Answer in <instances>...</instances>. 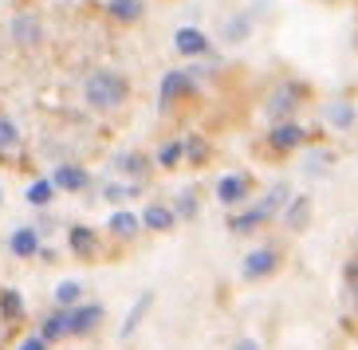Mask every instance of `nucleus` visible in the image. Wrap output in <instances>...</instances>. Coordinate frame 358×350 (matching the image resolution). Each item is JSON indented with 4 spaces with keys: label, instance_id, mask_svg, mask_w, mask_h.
<instances>
[{
    "label": "nucleus",
    "instance_id": "15",
    "mask_svg": "<svg viewBox=\"0 0 358 350\" xmlns=\"http://www.w3.org/2000/svg\"><path fill=\"white\" fill-rule=\"evenodd\" d=\"M12 252L24 256V260L36 256L40 252V233H36V228H16V233H12Z\"/></svg>",
    "mask_w": 358,
    "mask_h": 350
},
{
    "label": "nucleus",
    "instance_id": "19",
    "mask_svg": "<svg viewBox=\"0 0 358 350\" xmlns=\"http://www.w3.org/2000/svg\"><path fill=\"white\" fill-rule=\"evenodd\" d=\"M327 118H331V126L335 130H350L355 126V106L350 103H331L327 106Z\"/></svg>",
    "mask_w": 358,
    "mask_h": 350
},
{
    "label": "nucleus",
    "instance_id": "7",
    "mask_svg": "<svg viewBox=\"0 0 358 350\" xmlns=\"http://www.w3.org/2000/svg\"><path fill=\"white\" fill-rule=\"evenodd\" d=\"M173 48H178L181 55H209V52H213L209 36L201 32V28H178V36H173Z\"/></svg>",
    "mask_w": 358,
    "mask_h": 350
},
{
    "label": "nucleus",
    "instance_id": "4",
    "mask_svg": "<svg viewBox=\"0 0 358 350\" xmlns=\"http://www.w3.org/2000/svg\"><path fill=\"white\" fill-rule=\"evenodd\" d=\"M189 91H193L189 71H166V79H162V87H158V103L169 106V103H178L181 95H189Z\"/></svg>",
    "mask_w": 358,
    "mask_h": 350
},
{
    "label": "nucleus",
    "instance_id": "34",
    "mask_svg": "<svg viewBox=\"0 0 358 350\" xmlns=\"http://www.w3.org/2000/svg\"><path fill=\"white\" fill-rule=\"evenodd\" d=\"M0 201H4V189H0Z\"/></svg>",
    "mask_w": 358,
    "mask_h": 350
},
{
    "label": "nucleus",
    "instance_id": "8",
    "mask_svg": "<svg viewBox=\"0 0 358 350\" xmlns=\"http://www.w3.org/2000/svg\"><path fill=\"white\" fill-rule=\"evenodd\" d=\"M99 319H103L99 303H83V307L67 311V335H87L91 327H99Z\"/></svg>",
    "mask_w": 358,
    "mask_h": 350
},
{
    "label": "nucleus",
    "instance_id": "14",
    "mask_svg": "<svg viewBox=\"0 0 358 350\" xmlns=\"http://www.w3.org/2000/svg\"><path fill=\"white\" fill-rule=\"evenodd\" d=\"M287 201H292V189H287V185H272V189H268V197H264L256 209H260V217L268 221V217H275V212L284 209Z\"/></svg>",
    "mask_w": 358,
    "mask_h": 350
},
{
    "label": "nucleus",
    "instance_id": "25",
    "mask_svg": "<svg viewBox=\"0 0 358 350\" xmlns=\"http://www.w3.org/2000/svg\"><path fill=\"white\" fill-rule=\"evenodd\" d=\"M59 335H67V311H59L55 319H48V323H43V335H40V339L48 342V339H59Z\"/></svg>",
    "mask_w": 358,
    "mask_h": 350
},
{
    "label": "nucleus",
    "instance_id": "6",
    "mask_svg": "<svg viewBox=\"0 0 358 350\" xmlns=\"http://www.w3.org/2000/svg\"><path fill=\"white\" fill-rule=\"evenodd\" d=\"M248 193H252V181L244 177V173H224V177L217 181V197H221V205H241Z\"/></svg>",
    "mask_w": 358,
    "mask_h": 350
},
{
    "label": "nucleus",
    "instance_id": "10",
    "mask_svg": "<svg viewBox=\"0 0 358 350\" xmlns=\"http://www.w3.org/2000/svg\"><path fill=\"white\" fill-rule=\"evenodd\" d=\"M106 12H110L118 24H138L146 16V0H106Z\"/></svg>",
    "mask_w": 358,
    "mask_h": 350
},
{
    "label": "nucleus",
    "instance_id": "21",
    "mask_svg": "<svg viewBox=\"0 0 358 350\" xmlns=\"http://www.w3.org/2000/svg\"><path fill=\"white\" fill-rule=\"evenodd\" d=\"M16 146H20V130H16L12 118L0 115V150H16Z\"/></svg>",
    "mask_w": 358,
    "mask_h": 350
},
{
    "label": "nucleus",
    "instance_id": "33",
    "mask_svg": "<svg viewBox=\"0 0 358 350\" xmlns=\"http://www.w3.org/2000/svg\"><path fill=\"white\" fill-rule=\"evenodd\" d=\"M236 350H260V342H256V339H241V342H236Z\"/></svg>",
    "mask_w": 358,
    "mask_h": 350
},
{
    "label": "nucleus",
    "instance_id": "29",
    "mask_svg": "<svg viewBox=\"0 0 358 350\" xmlns=\"http://www.w3.org/2000/svg\"><path fill=\"white\" fill-rule=\"evenodd\" d=\"M181 158H185V150H181V142H169V146H162V154H158V161L166 166V170H169V166H178Z\"/></svg>",
    "mask_w": 358,
    "mask_h": 350
},
{
    "label": "nucleus",
    "instance_id": "16",
    "mask_svg": "<svg viewBox=\"0 0 358 350\" xmlns=\"http://www.w3.org/2000/svg\"><path fill=\"white\" fill-rule=\"evenodd\" d=\"M307 212H311V201H307V197H292V201L284 205V221H287V228H295V233H299V228L307 224Z\"/></svg>",
    "mask_w": 358,
    "mask_h": 350
},
{
    "label": "nucleus",
    "instance_id": "11",
    "mask_svg": "<svg viewBox=\"0 0 358 350\" xmlns=\"http://www.w3.org/2000/svg\"><path fill=\"white\" fill-rule=\"evenodd\" d=\"M303 126H295V122H275L272 126V146L275 150H299L303 146Z\"/></svg>",
    "mask_w": 358,
    "mask_h": 350
},
{
    "label": "nucleus",
    "instance_id": "12",
    "mask_svg": "<svg viewBox=\"0 0 358 350\" xmlns=\"http://www.w3.org/2000/svg\"><path fill=\"white\" fill-rule=\"evenodd\" d=\"M138 221L146 224V228H154V233H166V228H173V221H178V217H173V209H166V205H150Z\"/></svg>",
    "mask_w": 358,
    "mask_h": 350
},
{
    "label": "nucleus",
    "instance_id": "22",
    "mask_svg": "<svg viewBox=\"0 0 358 350\" xmlns=\"http://www.w3.org/2000/svg\"><path fill=\"white\" fill-rule=\"evenodd\" d=\"M52 193H55L52 181H32V185H28V201H32V205H48V201H52Z\"/></svg>",
    "mask_w": 358,
    "mask_h": 350
},
{
    "label": "nucleus",
    "instance_id": "23",
    "mask_svg": "<svg viewBox=\"0 0 358 350\" xmlns=\"http://www.w3.org/2000/svg\"><path fill=\"white\" fill-rule=\"evenodd\" d=\"M79 291H83V287H79V284H75V279H67V284H59V287H55V303H59V307H71V303H75V299H79Z\"/></svg>",
    "mask_w": 358,
    "mask_h": 350
},
{
    "label": "nucleus",
    "instance_id": "27",
    "mask_svg": "<svg viewBox=\"0 0 358 350\" xmlns=\"http://www.w3.org/2000/svg\"><path fill=\"white\" fill-rule=\"evenodd\" d=\"M0 307H4L8 319H20L24 315V299L16 296V291H0Z\"/></svg>",
    "mask_w": 358,
    "mask_h": 350
},
{
    "label": "nucleus",
    "instance_id": "31",
    "mask_svg": "<svg viewBox=\"0 0 358 350\" xmlns=\"http://www.w3.org/2000/svg\"><path fill=\"white\" fill-rule=\"evenodd\" d=\"M134 185H110V189H106V197H110V201H127V197H134Z\"/></svg>",
    "mask_w": 358,
    "mask_h": 350
},
{
    "label": "nucleus",
    "instance_id": "26",
    "mask_svg": "<svg viewBox=\"0 0 358 350\" xmlns=\"http://www.w3.org/2000/svg\"><path fill=\"white\" fill-rule=\"evenodd\" d=\"M115 166H118L122 173H130V177H142V173H146V161L138 158V154H122V158H118Z\"/></svg>",
    "mask_w": 358,
    "mask_h": 350
},
{
    "label": "nucleus",
    "instance_id": "20",
    "mask_svg": "<svg viewBox=\"0 0 358 350\" xmlns=\"http://www.w3.org/2000/svg\"><path fill=\"white\" fill-rule=\"evenodd\" d=\"M110 228H115L118 236H134L138 228H142V221H138L134 212H127V209H118L115 217H110Z\"/></svg>",
    "mask_w": 358,
    "mask_h": 350
},
{
    "label": "nucleus",
    "instance_id": "24",
    "mask_svg": "<svg viewBox=\"0 0 358 350\" xmlns=\"http://www.w3.org/2000/svg\"><path fill=\"white\" fill-rule=\"evenodd\" d=\"M181 150H185V158H189V161H205V158H209V146H205V138H197V134L181 142Z\"/></svg>",
    "mask_w": 358,
    "mask_h": 350
},
{
    "label": "nucleus",
    "instance_id": "2",
    "mask_svg": "<svg viewBox=\"0 0 358 350\" xmlns=\"http://www.w3.org/2000/svg\"><path fill=\"white\" fill-rule=\"evenodd\" d=\"M275 268H280V252L275 248H256V252L244 256L241 272H244V279H264V276H272Z\"/></svg>",
    "mask_w": 358,
    "mask_h": 350
},
{
    "label": "nucleus",
    "instance_id": "3",
    "mask_svg": "<svg viewBox=\"0 0 358 350\" xmlns=\"http://www.w3.org/2000/svg\"><path fill=\"white\" fill-rule=\"evenodd\" d=\"M12 40L20 43V48H36V43L43 40V24H40V16L36 12H20L16 20H12Z\"/></svg>",
    "mask_w": 358,
    "mask_h": 350
},
{
    "label": "nucleus",
    "instance_id": "1",
    "mask_svg": "<svg viewBox=\"0 0 358 350\" xmlns=\"http://www.w3.org/2000/svg\"><path fill=\"white\" fill-rule=\"evenodd\" d=\"M83 99L95 110H118L130 99V79L122 71H110V67H95L83 79Z\"/></svg>",
    "mask_w": 358,
    "mask_h": 350
},
{
    "label": "nucleus",
    "instance_id": "28",
    "mask_svg": "<svg viewBox=\"0 0 358 350\" xmlns=\"http://www.w3.org/2000/svg\"><path fill=\"white\" fill-rule=\"evenodd\" d=\"M343 279H347V296H350V303H355V311H358V260H350V264L343 268Z\"/></svg>",
    "mask_w": 358,
    "mask_h": 350
},
{
    "label": "nucleus",
    "instance_id": "17",
    "mask_svg": "<svg viewBox=\"0 0 358 350\" xmlns=\"http://www.w3.org/2000/svg\"><path fill=\"white\" fill-rule=\"evenodd\" d=\"M67 240H71V252L75 256H95V233H91V228H83V224H75L71 233H67Z\"/></svg>",
    "mask_w": 358,
    "mask_h": 350
},
{
    "label": "nucleus",
    "instance_id": "9",
    "mask_svg": "<svg viewBox=\"0 0 358 350\" xmlns=\"http://www.w3.org/2000/svg\"><path fill=\"white\" fill-rule=\"evenodd\" d=\"M87 181H91V173L83 170V166H59V170L52 173V185L55 189H67V193H79V189H87Z\"/></svg>",
    "mask_w": 358,
    "mask_h": 350
},
{
    "label": "nucleus",
    "instance_id": "30",
    "mask_svg": "<svg viewBox=\"0 0 358 350\" xmlns=\"http://www.w3.org/2000/svg\"><path fill=\"white\" fill-rule=\"evenodd\" d=\"M173 217H185V221H189V217H197V197H193V193H181V201H178V209H173Z\"/></svg>",
    "mask_w": 358,
    "mask_h": 350
},
{
    "label": "nucleus",
    "instance_id": "13",
    "mask_svg": "<svg viewBox=\"0 0 358 350\" xmlns=\"http://www.w3.org/2000/svg\"><path fill=\"white\" fill-rule=\"evenodd\" d=\"M248 32H252V12H241V16H232V20L221 28V40L224 43H241V40H248Z\"/></svg>",
    "mask_w": 358,
    "mask_h": 350
},
{
    "label": "nucleus",
    "instance_id": "5",
    "mask_svg": "<svg viewBox=\"0 0 358 350\" xmlns=\"http://www.w3.org/2000/svg\"><path fill=\"white\" fill-rule=\"evenodd\" d=\"M295 103H299V87L287 83V87H275V95L268 99V115L275 118V122H292V110Z\"/></svg>",
    "mask_w": 358,
    "mask_h": 350
},
{
    "label": "nucleus",
    "instance_id": "18",
    "mask_svg": "<svg viewBox=\"0 0 358 350\" xmlns=\"http://www.w3.org/2000/svg\"><path fill=\"white\" fill-rule=\"evenodd\" d=\"M150 303H154V296H150V291H146V296H138V303H134V311H130V319L122 323V339H130V335L142 327V319H146Z\"/></svg>",
    "mask_w": 358,
    "mask_h": 350
},
{
    "label": "nucleus",
    "instance_id": "32",
    "mask_svg": "<svg viewBox=\"0 0 358 350\" xmlns=\"http://www.w3.org/2000/svg\"><path fill=\"white\" fill-rule=\"evenodd\" d=\"M20 350H48V342L40 339V335H36V339H24V347Z\"/></svg>",
    "mask_w": 358,
    "mask_h": 350
}]
</instances>
